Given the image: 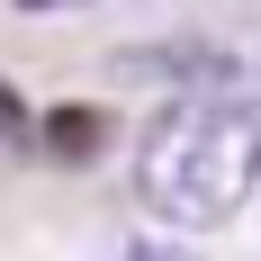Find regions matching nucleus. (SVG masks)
I'll return each mask as SVG.
<instances>
[{"instance_id": "obj_1", "label": "nucleus", "mask_w": 261, "mask_h": 261, "mask_svg": "<svg viewBox=\"0 0 261 261\" xmlns=\"http://www.w3.org/2000/svg\"><path fill=\"white\" fill-rule=\"evenodd\" d=\"M252 144H261V126H252L243 90H189V99H171L153 126L135 135V198L162 225L207 234L252 189Z\"/></svg>"}, {"instance_id": "obj_2", "label": "nucleus", "mask_w": 261, "mask_h": 261, "mask_svg": "<svg viewBox=\"0 0 261 261\" xmlns=\"http://www.w3.org/2000/svg\"><path fill=\"white\" fill-rule=\"evenodd\" d=\"M27 126H36L27 153H54V162H90L108 144V117H99V108H45V117H27Z\"/></svg>"}, {"instance_id": "obj_3", "label": "nucleus", "mask_w": 261, "mask_h": 261, "mask_svg": "<svg viewBox=\"0 0 261 261\" xmlns=\"http://www.w3.org/2000/svg\"><path fill=\"white\" fill-rule=\"evenodd\" d=\"M0 153H27V108L0 90Z\"/></svg>"}, {"instance_id": "obj_4", "label": "nucleus", "mask_w": 261, "mask_h": 261, "mask_svg": "<svg viewBox=\"0 0 261 261\" xmlns=\"http://www.w3.org/2000/svg\"><path fill=\"white\" fill-rule=\"evenodd\" d=\"M126 261H198V252H189V243H162V234H135Z\"/></svg>"}, {"instance_id": "obj_5", "label": "nucleus", "mask_w": 261, "mask_h": 261, "mask_svg": "<svg viewBox=\"0 0 261 261\" xmlns=\"http://www.w3.org/2000/svg\"><path fill=\"white\" fill-rule=\"evenodd\" d=\"M18 9H90V0H18Z\"/></svg>"}]
</instances>
